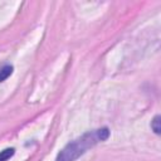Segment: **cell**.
Instances as JSON below:
<instances>
[{
  "mask_svg": "<svg viewBox=\"0 0 161 161\" xmlns=\"http://www.w3.org/2000/svg\"><path fill=\"white\" fill-rule=\"evenodd\" d=\"M109 137L108 127H102L93 131H87L78 138L67 143L60 152L57 155L55 161H75L82 155L87 152V150L92 148L99 142L106 141Z\"/></svg>",
  "mask_w": 161,
  "mask_h": 161,
  "instance_id": "obj_1",
  "label": "cell"
},
{
  "mask_svg": "<svg viewBox=\"0 0 161 161\" xmlns=\"http://www.w3.org/2000/svg\"><path fill=\"white\" fill-rule=\"evenodd\" d=\"M13 70H14V67L10 65V64H5L0 68V82H4L5 79H8L11 74H13Z\"/></svg>",
  "mask_w": 161,
  "mask_h": 161,
  "instance_id": "obj_2",
  "label": "cell"
},
{
  "mask_svg": "<svg viewBox=\"0 0 161 161\" xmlns=\"http://www.w3.org/2000/svg\"><path fill=\"white\" fill-rule=\"evenodd\" d=\"M15 153V148L13 147H8L3 151H0V161H8L10 157H13Z\"/></svg>",
  "mask_w": 161,
  "mask_h": 161,
  "instance_id": "obj_3",
  "label": "cell"
},
{
  "mask_svg": "<svg viewBox=\"0 0 161 161\" xmlns=\"http://www.w3.org/2000/svg\"><path fill=\"white\" fill-rule=\"evenodd\" d=\"M151 128L152 131L156 133V135H160V131H161V127H160V116L156 114L153 117V119L151 121Z\"/></svg>",
  "mask_w": 161,
  "mask_h": 161,
  "instance_id": "obj_4",
  "label": "cell"
}]
</instances>
